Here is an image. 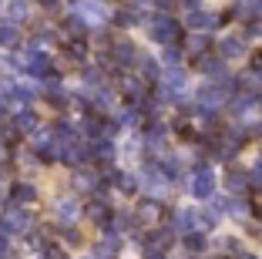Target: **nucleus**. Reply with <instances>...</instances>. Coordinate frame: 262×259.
Segmentation results:
<instances>
[{
    "label": "nucleus",
    "instance_id": "14",
    "mask_svg": "<svg viewBox=\"0 0 262 259\" xmlns=\"http://www.w3.org/2000/svg\"><path fill=\"white\" fill-rule=\"evenodd\" d=\"M205 47V37H192V54H199Z\"/></svg>",
    "mask_w": 262,
    "mask_h": 259
},
{
    "label": "nucleus",
    "instance_id": "16",
    "mask_svg": "<svg viewBox=\"0 0 262 259\" xmlns=\"http://www.w3.org/2000/svg\"><path fill=\"white\" fill-rule=\"evenodd\" d=\"M252 182H255V185H262V165H259V168L252 172Z\"/></svg>",
    "mask_w": 262,
    "mask_h": 259
},
{
    "label": "nucleus",
    "instance_id": "3",
    "mask_svg": "<svg viewBox=\"0 0 262 259\" xmlns=\"http://www.w3.org/2000/svg\"><path fill=\"white\" fill-rule=\"evenodd\" d=\"M212 189H215V175H212V168H199L192 178V192L199 198H212Z\"/></svg>",
    "mask_w": 262,
    "mask_h": 259
},
{
    "label": "nucleus",
    "instance_id": "11",
    "mask_svg": "<svg viewBox=\"0 0 262 259\" xmlns=\"http://www.w3.org/2000/svg\"><path fill=\"white\" fill-rule=\"evenodd\" d=\"M14 125H17V128H27V131H31V128H34V114H31V111H27V114H17Z\"/></svg>",
    "mask_w": 262,
    "mask_h": 259
},
{
    "label": "nucleus",
    "instance_id": "13",
    "mask_svg": "<svg viewBox=\"0 0 262 259\" xmlns=\"http://www.w3.org/2000/svg\"><path fill=\"white\" fill-rule=\"evenodd\" d=\"M229 185H232V189H242V185H246V175H232Z\"/></svg>",
    "mask_w": 262,
    "mask_h": 259
},
{
    "label": "nucleus",
    "instance_id": "4",
    "mask_svg": "<svg viewBox=\"0 0 262 259\" xmlns=\"http://www.w3.org/2000/svg\"><path fill=\"white\" fill-rule=\"evenodd\" d=\"M17 41H20V34H17V24H14V21H0V47H14Z\"/></svg>",
    "mask_w": 262,
    "mask_h": 259
},
{
    "label": "nucleus",
    "instance_id": "2",
    "mask_svg": "<svg viewBox=\"0 0 262 259\" xmlns=\"http://www.w3.org/2000/svg\"><path fill=\"white\" fill-rule=\"evenodd\" d=\"M0 229H4V232H24V229H27V215H24V209L20 206H10L7 212L0 215Z\"/></svg>",
    "mask_w": 262,
    "mask_h": 259
},
{
    "label": "nucleus",
    "instance_id": "10",
    "mask_svg": "<svg viewBox=\"0 0 262 259\" xmlns=\"http://www.w3.org/2000/svg\"><path fill=\"white\" fill-rule=\"evenodd\" d=\"M31 198H34L31 185H17V189H14V202H31Z\"/></svg>",
    "mask_w": 262,
    "mask_h": 259
},
{
    "label": "nucleus",
    "instance_id": "6",
    "mask_svg": "<svg viewBox=\"0 0 262 259\" xmlns=\"http://www.w3.org/2000/svg\"><path fill=\"white\" fill-rule=\"evenodd\" d=\"M222 101H225V94L219 91V88H205V91L199 94V105H202V108H219Z\"/></svg>",
    "mask_w": 262,
    "mask_h": 259
},
{
    "label": "nucleus",
    "instance_id": "7",
    "mask_svg": "<svg viewBox=\"0 0 262 259\" xmlns=\"http://www.w3.org/2000/svg\"><path fill=\"white\" fill-rule=\"evenodd\" d=\"M57 215H61V219H77V202H74V198H57Z\"/></svg>",
    "mask_w": 262,
    "mask_h": 259
},
{
    "label": "nucleus",
    "instance_id": "15",
    "mask_svg": "<svg viewBox=\"0 0 262 259\" xmlns=\"http://www.w3.org/2000/svg\"><path fill=\"white\" fill-rule=\"evenodd\" d=\"M10 7H14V14H20V10L27 7V0H10Z\"/></svg>",
    "mask_w": 262,
    "mask_h": 259
},
{
    "label": "nucleus",
    "instance_id": "8",
    "mask_svg": "<svg viewBox=\"0 0 262 259\" xmlns=\"http://www.w3.org/2000/svg\"><path fill=\"white\" fill-rule=\"evenodd\" d=\"M188 24H192V27H202V31H205V27H215V17H212V14H205V10H192V14H188Z\"/></svg>",
    "mask_w": 262,
    "mask_h": 259
},
{
    "label": "nucleus",
    "instance_id": "9",
    "mask_svg": "<svg viewBox=\"0 0 262 259\" xmlns=\"http://www.w3.org/2000/svg\"><path fill=\"white\" fill-rule=\"evenodd\" d=\"M175 226L182 229V232H195V229H199V226H195V212H192V209H188V212H178Z\"/></svg>",
    "mask_w": 262,
    "mask_h": 259
},
{
    "label": "nucleus",
    "instance_id": "12",
    "mask_svg": "<svg viewBox=\"0 0 262 259\" xmlns=\"http://www.w3.org/2000/svg\"><path fill=\"white\" fill-rule=\"evenodd\" d=\"M229 212L232 215H246V202H242V198H229Z\"/></svg>",
    "mask_w": 262,
    "mask_h": 259
},
{
    "label": "nucleus",
    "instance_id": "17",
    "mask_svg": "<svg viewBox=\"0 0 262 259\" xmlns=\"http://www.w3.org/2000/svg\"><path fill=\"white\" fill-rule=\"evenodd\" d=\"M242 259H255V256H242Z\"/></svg>",
    "mask_w": 262,
    "mask_h": 259
},
{
    "label": "nucleus",
    "instance_id": "5",
    "mask_svg": "<svg viewBox=\"0 0 262 259\" xmlns=\"http://www.w3.org/2000/svg\"><path fill=\"white\" fill-rule=\"evenodd\" d=\"M242 54H246V41H242V37L222 41V57H242Z\"/></svg>",
    "mask_w": 262,
    "mask_h": 259
},
{
    "label": "nucleus",
    "instance_id": "1",
    "mask_svg": "<svg viewBox=\"0 0 262 259\" xmlns=\"http://www.w3.org/2000/svg\"><path fill=\"white\" fill-rule=\"evenodd\" d=\"M151 37L158 41V44H175L178 41V24L171 21L168 14H158L151 24Z\"/></svg>",
    "mask_w": 262,
    "mask_h": 259
}]
</instances>
